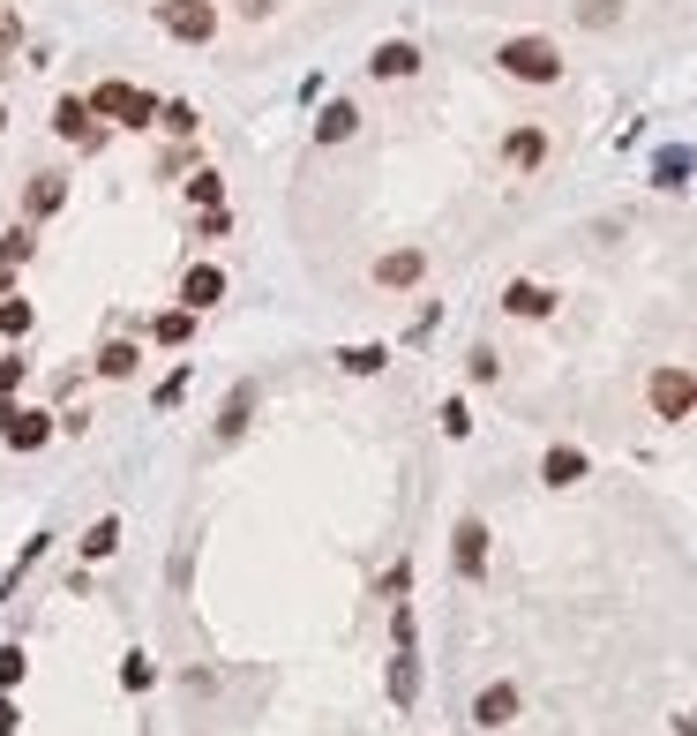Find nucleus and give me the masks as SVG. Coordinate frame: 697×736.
Instances as JSON below:
<instances>
[{
  "label": "nucleus",
  "instance_id": "58836bf2",
  "mask_svg": "<svg viewBox=\"0 0 697 736\" xmlns=\"http://www.w3.org/2000/svg\"><path fill=\"white\" fill-rule=\"evenodd\" d=\"M675 729H683V736H697V706H690V714H675Z\"/></svg>",
  "mask_w": 697,
  "mask_h": 736
},
{
  "label": "nucleus",
  "instance_id": "39448f33",
  "mask_svg": "<svg viewBox=\"0 0 697 736\" xmlns=\"http://www.w3.org/2000/svg\"><path fill=\"white\" fill-rule=\"evenodd\" d=\"M368 278L383 294H412V286H428V249H383L368 263Z\"/></svg>",
  "mask_w": 697,
  "mask_h": 736
},
{
  "label": "nucleus",
  "instance_id": "4c0bfd02",
  "mask_svg": "<svg viewBox=\"0 0 697 736\" xmlns=\"http://www.w3.org/2000/svg\"><path fill=\"white\" fill-rule=\"evenodd\" d=\"M15 39H23V23H15V15H0V53H15Z\"/></svg>",
  "mask_w": 697,
  "mask_h": 736
},
{
  "label": "nucleus",
  "instance_id": "b1692460",
  "mask_svg": "<svg viewBox=\"0 0 697 736\" xmlns=\"http://www.w3.org/2000/svg\"><path fill=\"white\" fill-rule=\"evenodd\" d=\"M188 204H196V211H218V204H225V180L210 174V166L203 174H188Z\"/></svg>",
  "mask_w": 697,
  "mask_h": 736
},
{
  "label": "nucleus",
  "instance_id": "1a4fd4ad",
  "mask_svg": "<svg viewBox=\"0 0 697 736\" xmlns=\"http://www.w3.org/2000/svg\"><path fill=\"white\" fill-rule=\"evenodd\" d=\"M53 129L68 135L76 151H98V143H106V121L90 113V98H60V106H53Z\"/></svg>",
  "mask_w": 697,
  "mask_h": 736
},
{
  "label": "nucleus",
  "instance_id": "4be33fe9",
  "mask_svg": "<svg viewBox=\"0 0 697 736\" xmlns=\"http://www.w3.org/2000/svg\"><path fill=\"white\" fill-rule=\"evenodd\" d=\"M31 323H38V308L15 301V294H0V339H31Z\"/></svg>",
  "mask_w": 697,
  "mask_h": 736
},
{
  "label": "nucleus",
  "instance_id": "c85d7f7f",
  "mask_svg": "<svg viewBox=\"0 0 697 736\" xmlns=\"http://www.w3.org/2000/svg\"><path fill=\"white\" fill-rule=\"evenodd\" d=\"M443 436H451V443L473 436V406H465V398H443Z\"/></svg>",
  "mask_w": 697,
  "mask_h": 736
},
{
  "label": "nucleus",
  "instance_id": "5701e85b",
  "mask_svg": "<svg viewBox=\"0 0 697 736\" xmlns=\"http://www.w3.org/2000/svg\"><path fill=\"white\" fill-rule=\"evenodd\" d=\"M571 15L585 23V31H616V23H622V0H571Z\"/></svg>",
  "mask_w": 697,
  "mask_h": 736
},
{
  "label": "nucleus",
  "instance_id": "c756f323",
  "mask_svg": "<svg viewBox=\"0 0 697 736\" xmlns=\"http://www.w3.org/2000/svg\"><path fill=\"white\" fill-rule=\"evenodd\" d=\"M23 669H31V653H23V647H0V692H15V684H23Z\"/></svg>",
  "mask_w": 697,
  "mask_h": 736
},
{
  "label": "nucleus",
  "instance_id": "9d476101",
  "mask_svg": "<svg viewBox=\"0 0 697 736\" xmlns=\"http://www.w3.org/2000/svg\"><path fill=\"white\" fill-rule=\"evenodd\" d=\"M547 151H555V143H547V129H533V121L502 135V166H510V174H540V166H547Z\"/></svg>",
  "mask_w": 697,
  "mask_h": 736
},
{
  "label": "nucleus",
  "instance_id": "e433bc0d",
  "mask_svg": "<svg viewBox=\"0 0 697 736\" xmlns=\"http://www.w3.org/2000/svg\"><path fill=\"white\" fill-rule=\"evenodd\" d=\"M15 729H23V714H15V699L0 692V736H15Z\"/></svg>",
  "mask_w": 697,
  "mask_h": 736
},
{
  "label": "nucleus",
  "instance_id": "393cba45",
  "mask_svg": "<svg viewBox=\"0 0 697 736\" xmlns=\"http://www.w3.org/2000/svg\"><path fill=\"white\" fill-rule=\"evenodd\" d=\"M31 249H38V233H31V218L0 233V263H31Z\"/></svg>",
  "mask_w": 697,
  "mask_h": 736
},
{
  "label": "nucleus",
  "instance_id": "412c9836",
  "mask_svg": "<svg viewBox=\"0 0 697 736\" xmlns=\"http://www.w3.org/2000/svg\"><path fill=\"white\" fill-rule=\"evenodd\" d=\"M690 174H697L690 151H660V158H653V188H683Z\"/></svg>",
  "mask_w": 697,
  "mask_h": 736
},
{
  "label": "nucleus",
  "instance_id": "473e14b6",
  "mask_svg": "<svg viewBox=\"0 0 697 736\" xmlns=\"http://www.w3.org/2000/svg\"><path fill=\"white\" fill-rule=\"evenodd\" d=\"M151 677H158V669H151L143 653H128V661H121V684H128V692H151Z\"/></svg>",
  "mask_w": 697,
  "mask_h": 736
},
{
  "label": "nucleus",
  "instance_id": "423d86ee",
  "mask_svg": "<svg viewBox=\"0 0 697 736\" xmlns=\"http://www.w3.org/2000/svg\"><path fill=\"white\" fill-rule=\"evenodd\" d=\"M555 301H563V294L540 286V278H510V286H502V316H518V323H547Z\"/></svg>",
  "mask_w": 697,
  "mask_h": 736
},
{
  "label": "nucleus",
  "instance_id": "0eeeda50",
  "mask_svg": "<svg viewBox=\"0 0 697 736\" xmlns=\"http://www.w3.org/2000/svg\"><path fill=\"white\" fill-rule=\"evenodd\" d=\"M225 294H233V278H225L218 263H188V271H180V308H196V316H203V308H218Z\"/></svg>",
  "mask_w": 697,
  "mask_h": 736
},
{
  "label": "nucleus",
  "instance_id": "ddd939ff",
  "mask_svg": "<svg viewBox=\"0 0 697 736\" xmlns=\"http://www.w3.org/2000/svg\"><path fill=\"white\" fill-rule=\"evenodd\" d=\"M353 135H361V106H353V98H330L323 113H316V143L338 151V143H353Z\"/></svg>",
  "mask_w": 697,
  "mask_h": 736
},
{
  "label": "nucleus",
  "instance_id": "bb28decb",
  "mask_svg": "<svg viewBox=\"0 0 697 736\" xmlns=\"http://www.w3.org/2000/svg\"><path fill=\"white\" fill-rule=\"evenodd\" d=\"M247 406H255V391H233V398H225V414H218V436H225V443L247 429Z\"/></svg>",
  "mask_w": 697,
  "mask_h": 736
},
{
  "label": "nucleus",
  "instance_id": "f704fd0d",
  "mask_svg": "<svg viewBox=\"0 0 697 736\" xmlns=\"http://www.w3.org/2000/svg\"><path fill=\"white\" fill-rule=\"evenodd\" d=\"M23 376H31V361H15V353H8V361H0V398H15Z\"/></svg>",
  "mask_w": 697,
  "mask_h": 736
},
{
  "label": "nucleus",
  "instance_id": "c9c22d12",
  "mask_svg": "<svg viewBox=\"0 0 697 736\" xmlns=\"http://www.w3.org/2000/svg\"><path fill=\"white\" fill-rule=\"evenodd\" d=\"M233 8H241L247 23H263V15H278V0H233Z\"/></svg>",
  "mask_w": 697,
  "mask_h": 736
},
{
  "label": "nucleus",
  "instance_id": "7c9ffc66",
  "mask_svg": "<svg viewBox=\"0 0 697 736\" xmlns=\"http://www.w3.org/2000/svg\"><path fill=\"white\" fill-rule=\"evenodd\" d=\"M158 129H173V135H196V106H180V98H173V106H158Z\"/></svg>",
  "mask_w": 697,
  "mask_h": 736
},
{
  "label": "nucleus",
  "instance_id": "cd10ccee",
  "mask_svg": "<svg viewBox=\"0 0 697 736\" xmlns=\"http://www.w3.org/2000/svg\"><path fill=\"white\" fill-rule=\"evenodd\" d=\"M465 376H473V384H495V376H502V353H495V347H473V353H465Z\"/></svg>",
  "mask_w": 697,
  "mask_h": 736
},
{
  "label": "nucleus",
  "instance_id": "20e7f679",
  "mask_svg": "<svg viewBox=\"0 0 697 736\" xmlns=\"http://www.w3.org/2000/svg\"><path fill=\"white\" fill-rule=\"evenodd\" d=\"M158 31L180 45H210L218 39V0H158Z\"/></svg>",
  "mask_w": 697,
  "mask_h": 736
},
{
  "label": "nucleus",
  "instance_id": "4468645a",
  "mask_svg": "<svg viewBox=\"0 0 697 736\" xmlns=\"http://www.w3.org/2000/svg\"><path fill=\"white\" fill-rule=\"evenodd\" d=\"M585 474H593V459H585L577 443H547V459H540V481H547V488H577Z\"/></svg>",
  "mask_w": 697,
  "mask_h": 736
},
{
  "label": "nucleus",
  "instance_id": "dca6fc26",
  "mask_svg": "<svg viewBox=\"0 0 697 736\" xmlns=\"http://www.w3.org/2000/svg\"><path fill=\"white\" fill-rule=\"evenodd\" d=\"M45 436H53V414H38V406H15V421L0 429V443H8V451H38Z\"/></svg>",
  "mask_w": 697,
  "mask_h": 736
},
{
  "label": "nucleus",
  "instance_id": "f257e3e1",
  "mask_svg": "<svg viewBox=\"0 0 697 736\" xmlns=\"http://www.w3.org/2000/svg\"><path fill=\"white\" fill-rule=\"evenodd\" d=\"M563 45L555 39H540V31H518V39H502L495 45V76H510V84H533V90H547V84H563Z\"/></svg>",
  "mask_w": 697,
  "mask_h": 736
},
{
  "label": "nucleus",
  "instance_id": "ea45409f",
  "mask_svg": "<svg viewBox=\"0 0 697 736\" xmlns=\"http://www.w3.org/2000/svg\"><path fill=\"white\" fill-rule=\"evenodd\" d=\"M0 129H8V106H0Z\"/></svg>",
  "mask_w": 697,
  "mask_h": 736
},
{
  "label": "nucleus",
  "instance_id": "2eb2a0df",
  "mask_svg": "<svg viewBox=\"0 0 697 736\" xmlns=\"http://www.w3.org/2000/svg\"><path fill=\"white\" fill-rule=\"evenodd\" d=\"M68 204V174H31V188H23V218L38 226V218H53Z\"/></svg>",
  "mask_w": 697,
  "mask_h": 736
},
{
  "label": "nucleus",
  "instance_id": "9b49d317",
  "mask_svg": "<svg viewBox=\"0 0 697 736\" xmlns=\"http://www.w3.org/2000/svg\"><path fill=\"white\" fill-rule=\"evenodd\" d=\"M518 706H525L518 684H510V677H495L488 692L473 699V729H510V722H518Z\"/></svg>",
  "mask_w": 697,
  "mask_h": 736
},
{
  "label": "nucleus",
  "instance_id": "aec40b11",
  "mask_svg": "<svg viewBox=\"0 0 697 736\" xmlns=\"http://www.w3.org/2000/svg\"><path fill=\"white\" fill-rule=\"evenodd\" d=\"M151 339H158V347H188V339H196V308H165L158 323H151Z\"/></svg>",
  "mask_w": 697,
  "mask_h": 736
},
{
  "label": "nucleus",
  "instance_id": "72a5a7b5",
  "mask_svg": "<svg viewBox=\"0 0 697 736\" xmlns=\"http://www.w3.org/2000/svg\"><path fill=\"white\" fill-rule=\"evenodd\" d=\"M180 398H188V369H173V376L151 391V406H180Z\"/></svg>",
  "mask_w": 697,
  "mask_h": 736
},
{
  "label": "nucleus",
  "instance_id": "a211bd4d",
  "mask_svg": "<svg viewBox=\"0 0 697 736\" xmlns=\"http://www.w3.org/2000/svg\"><path fill=\"white\" fill-rule=\"evenodd\" d=\"M135 361H143V353H135V339H106V347H98V361H90V369H98V376H106V384H121V376H135Z\"/></svg>",
  "mask_w": 697,
  "mask_h": 736
},
{
  "label": "nucleus",
  "instance_id": "f03ea898",
  "mask_svg": "<svg viewBox=\"0 0 697 736\" xmlns=\"http://www.w3.org/2000/svg\"><path fill=\"white\" fill-rule=\"evenodd\" d=\"M645 406H653V421H690L697 414V369L660 361L653 376H645Z\"/></svg>",
  "mask_w": 697,
  "mask_h": 736
},
{
  "label": "nucleus",
  "instance_id": "a878e982",
  "mask_svg": "<svg viewBox=\"0 0 697 736\" xmlns=\"http://www.w3.org/2000/svg\"><path fill=\"white\" fill-rule=\"evenodd\" d=\"M113 549H121V519H98L90 534H82V557H90V563H98V557H113Z\"/></svg>",
  "mask_w": 697,
  "mask_h": 736
},
{
  "label": "nucleus",
  "instance_id": "7ed1b4c3",
  "mask_svg": "<svg viewBox=\"0 0 697 736\" xmlns=\"http://www.w3.org/2000/svg\"><path fill=\"white\" fill-rule=\"evenodd\" d=\"M90 113L106 121V129H158V98L135 84H98L90 90Z\"/></svg>",
  "mask_w": 697,
  "mask_h": 736
},
{
  "label": "nucleus",
  "instance_id": "f8f14e48",
  "mask_svg": "<svg viewBox=\"0 0 697 736\" xmlns=\"http://www.w3.org/2000/svg\"><path fill=\"white\" fill-rule=\"evenodd\" d=\"M368 76L375 84H406V76H420V45L412 39H383L368 53Z\"/></svg>",
  "mask_w": 697,
  "mask_h": 736
},
{
  "label": "nucleus",
  "instance_id": "6ab92c4d",
  "mask_svg": "<svg viewBox=\"0 0 697 736\" xmlns=\"http://www.w3.org/2000/svg\"><path fill=\"white\" fill-rule=\"evenodd\" d=\"M338 369H345V376H383V369H390V347H375V339L338 347Z\"/></svg>",
  "mask_w": 697,
  "mask_h": 736
},
{
  "label": "nucleus",
  "instance_id": "2f4dec72",
  "mask_svg": "<svg viewBox=\"0 0 697 736\" xmlns=\"http://www.w3.org/2000/svg\"><path fill=\"white\" fill-rule=\"evenodd\" d=\"M225 233H233V211H225V204L196 218V241H225Z\"/></svg>",
  "mask_w": 697,
  "mask_h": 736
},
{
  "label": "nucleus",
  "instance_id": "6e6552de",
  "mask_svg": "<svg viewBox=\"0 0 697 736\" xmlns=\"http://www.w3.org/2000/svg\"><path fill=\"white\" fill-rule=\"evenodd\" d=\"M451 563H457V579H488V526L480 519H457V534H451Z\"/></svg>",
  "mask_w": 697,
  "mask_h": 736
},
{
  "label": "nucleus",
  "instance_id": "f3484780",
  "mask_svg": "<svg viewBox=\"0 0 697 736\" xmlns=\"http://www.w3.org/2000/svg\"><path fill=\"white\" fill-rule=\"evenodd\" d=\"M412 699H420V653L398 647L390 653V706H412Z\"/></svg>",
  "mask_w": 697,
  "mask_h": 736
}]
</instances>
